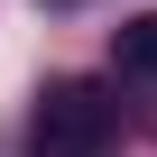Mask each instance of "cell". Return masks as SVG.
Returning a JSON list of instances; mask_svg holds the SVG:
<instances>
[{"instance_id": "cell-1", "label": "cell", "mask_w": 157, "mask_h": 157, "mask_svg": "<svg viewBox=\"0 0 157 157\" xmlns=\"http://www.w3.org/2000/svg\"><path fill=\"white\" fill-rule=\"evenodd\" d=\"M120 129V102L102 83H46L28 111V157H102Z\"/></svg>"}, {"instance_id": "cell-2", "label": "cell", "mask_w": 157, "mask_h": 157, "mask_svg": "<svg viewBox=\"0 0 157 157\" xmlns=\"http://www.w3.org/2000/svg\"><path fill=\"white\" fill-rule=\"evenodd\" d=\"M111 56H120V74H139V83H157V10L120 19V28H111Z\"/></svg>"}]
</instances>
